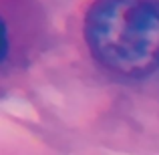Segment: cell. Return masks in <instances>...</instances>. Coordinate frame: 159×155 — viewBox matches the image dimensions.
Instances as JSON below:
<instances>
[{
	"label": "cell",
	"mask_w": 159,
	"mask_h": 155,
	"mask_svg": "<svg viewBox=\"0 0 159 155\" xmlns=\"http://www.w3.org/2000/svg\"><path fill=\"white\" fill-rule=\"evenodd\" d=\"M93 58L121 77L159 71V0H95L85 16Z\"/></svg>",
	"instance_id": "obj_1"
}]
</instances>
